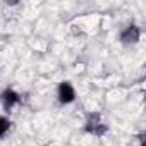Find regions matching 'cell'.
Returning <instances> with one entry per match:
<instances>
[{
  "instance_id": "1",
  "label": "cell",
  "mask_w": 146,
  "mask_h": 146,
  "mask_svg": "<svg viewBox=\"0 0 146 146\" xmlns=\"http://www.w3.org/2000/svg\"><path fill=\"white\" fill-rule=\"evenodd\" d=\"M83 131L90 136H95V137H102L107 134L108 131V124L107 120L103 119V115L100 112H90L84 119V124H83Z\"/></svg>"
},
{
  "instance_id": "2",
  "label": "cell",
  "mask_w": 146,
  "mask_h": 146,
  "mask_svg": "<svg viewBox=\"0 0 146 146\" xmlns=\"http://www.w3.org/2000/svg\"><path fill=\"white\" fill-rule=\"evenodd\" d=\"M141 28L136 24V23H129L125 28H122V31L119 33V41L120 45L124 46H132V45H137L139 40H141Z\"/></svg>"
},
{
  "instance_id": "3",
  "label": "cell",
  "mask_w": 146,
  "mask_h": 146,
  "mask_svg": "<svg viewBox=\"0 0 146 146\" xmlns=\"http://www.w3.org/2000/svg\"><path fill=\"white\" fill-rule=\"evenodd\" d=\"M76 98H78V93L70 81H62L57 86V102L60 105H70L76 102Z\"/></svg>"
},
{
  "instance_id": "4",
  "label": "cell",
  "mask_w": 146,
  "mask_h": 146,
  "mask_svg": "<svg viewBox=\"0 0 146 146\" xmlns=\"http://www.w3.org/2000/svg\"><path fill=\"white\" fill-rule=\"evenodd\" d=\"M21 102H23V96L14 88H4L2 93H0V103H2L4 110H7V112L12 110L14 107L21 105Z\"/></svg>"
},
{
  "instance_id": "5",
  "label": "cell",
  "mask_w": 146,
  "mask_h": 146,
  "mask_svg": "<svg viewBox=\"0 0 146 146\" xmlns=\"http://www.w3.org/2000/svg\"><path fill=\"white\" fill-rule=\"evenodd\" d=\"M12 129V120L5 115H0V139L7 136V132Z\"/></svg>"
},
{
  "instance_id": "6",
  "label": "cell",
  "mask_w": 146,
  "mask_h": 146,
  "mask_svg": "<svg viewBox=\"0 0 146 146\" xmlns=\"http://www.w3.org/2000/svg\"><path fill=\"white\" fill-rule=\"evenodd\" d=\"M139 146H144V144H139Z\"/></svg>"
}]
</instances>
